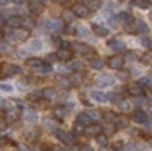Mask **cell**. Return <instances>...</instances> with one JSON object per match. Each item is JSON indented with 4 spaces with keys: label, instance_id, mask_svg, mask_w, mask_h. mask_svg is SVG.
Here are the masks:
<instances>
[{
    "label": "cell",
    "instance_id": "obj_13",
    "mask_svg": "<svg viewBox=\"0 0 152 151\" xmlns=\"http://www.w3.org/2000/svg\"><path fill=\"white\" fill-rule=\"evenodd\" d=\"M83 133H85L87 137H92V138H94L96 135L102 133V126H98V124H89V126H85Z\"/></svg>",
    "mask_w": 152,
    "mask_h": 151
},
{
    "label": "cell",
    "instance_id": "obj_48",
    "mask_svg": "<svg viewBox=\"0 0 152 151\" xmlns=\"http://www.w3.org/2000/svg\"><path fill=\"white\" fill-rule=\"evenodd\" d=\"M9 144V140L6 138V137H0V147H4V146H7Z\"/></svg>",
    "mask_w": 152,
    "mask_h": 151
},
{
    "label": "cell",
    "instance_id": "obj_51",
    "mask_svg": "<svg viewBox=\"0 0 152 151\" xmlns=\"http://www.w3.org/2000/svg\"><path fill=\"white\" fill-rule=\"evenodd\" d=\"M51 151H65V147H64V146H53Z\"/></svg>",
    "mask_w": 152,
    "mask_h": 151
},
{
    "label": "cell",
    "instance_id": "obj_9",
    "mask_svg": "<svg viewBox=\"0 0 152 151\" xmlns=\"http://www.w3.org/2000/svg\"><path fill=\"white\" fill-rule=\"evenodd\" d=\"M56 58L58 60H62V62H71L72 60V49H71V46H64V47H60L58 49V53H56Z\"/></svg>",
    "mask_w": 152,
    "mask_h": 151
},
{
    "label": "cell",
    "instance_id": "obj_58",
    "mask_svg": "<svg viewBox=\"0 0 152 151\" xmlns=\"http://www.w3.org/2000/svg\"><path fill=\"white\" fill-rule=\"evenodd\" d=\"M54 2H58V4H64V2H65V0H54Z\"/></svg>",
    "mask_w": 152,
    "mask_h": 151
},
{
    "label": "cell",
    "instance_id": "obj_26",
    "mask_svg": "<svg viewBox=\"0 0 152 151\" xmlns=\"http://www.w3.org/2000/svg\"><path fill=\"white\" fill-rule=\"evenodd\" d=\"M109 33H110V29H107L105 26H94V35L96 36H109Z\"/></svg>",
    "mask_w": 152,
    "mask_h": 151
},
{
    "label": "cell",
    "instance_id": "obj_4",
    "mask_svg": "<svg viewBox=\"0 0 152 151\" xmlns=\"http://www.w3.org/2000/svg\"><path fill=\"white\" fill-rule=\"evenodd\" d=\"M42 27H45L44 31H49L51 35H53V33L64 31V24H62L60 20H47V22H42Z\"/></svg>",
    "mask_w": 152,
    "mask_h": 151
},
{
    "label": "cell",
    "instance_id": "obj_53",
    "mask_svg": "<svg viewBox=\"0 0 152 151\" xmlns=\"http://www.w3.org/2000/svg\"><path fill=\"white\" fill-rule=\"evenodd\" d=\"M80 151H94V149H92L91 146H82V147H80Z\"/></svg>",
    "mask_w": 152,
    "mask_h": 151
},
{
    "label": "cell",
    "instance_id": "obj_20",
    "mask_svg": "<svg viewBox=\"0 0 152 151\" xmlns=\"http://www.w3.org/2000/svg\"><path fill=\"white\" fill-rule=\"evenodd\" d=\"M83 6L89 11H96V9L102 7V0H83Z\"/></svg>",
    "mask_w": 152,
    "mask_h": 151
},
{
    "label": "cell",
    "instance_id": "obj_7",
    "mask_svg": "<svg viewBox=\"0 0 152 151\" xmlns=\"http://www.w3.org/2000/svg\"><path fill=\"white\" fill-rule=\"evenodd\" d=\"M71 49L76 51L78 55H82V56H92L94 55V49L91 46H87V44H72Z\"/></svg>",
    "mask_w": 152,
    "mask_h": 151
},
{
    "label": "cell",
    "instance_id": "obj_19",
    "mask_svg": "<svg viewBox=\"0 0 152 151\" xmlns=\"http://www.w3.org/2000/svg\"><path fill=\"white\" fill-rule=\"evenodd\" d=\"M36 75H42V77H47V75H53V67L51 64H42V66H38L36 67Z\"/></svg>",
    "mask_w": 152,
    "mask_h": 151
},
{
    "label": "cell",
    "instance_id": "obj_57",
    "mask_svg": "<svg viewBox=\"0 0 152 151\" xmlns=\"http://www.w3.org/2000/svg\"><path fill=\"white\" fill-rule=\"evenodd\" d=\"M9 0H0V6H4V4H7Z\"/></svg>",
    "mask_w": 152,
    "mask_h": 151
},
{
    "label": "cell",
    "instance_id": "obj_8",
    "mask_svg": "<svg viewBox=\"0 0 152 151\" xmlns=\"http://www.w3.org/2000/svg\"><path fill=\"white\" fill-rule=\"evenodd\" d=\"M6 122H16L18 118H20L22 117V109L20 107H18V106H13V107H7V111H6Z\"/></svg>",
    "mask_w": 152,
    "mask_h": 151
},
{
    "label": "cell",
    "instance_id": "obj_52",
    "mask_svg": "<svg viewBox=\"0 0 152 151\" xmlns=\"http://www.w3.org/2000/svg\"><path fill=\"white\" fill-rule=\"evenodd\" d=\"M102 151H116L114 147H109V144L107 146H102Z\"/></svg>",
    "mask_w": 152,
    "mask_h": 151
},
{
    "label": "cell",
    "instance_id": "obj_45",
    "mask_svg": "<svg viewBox=\"0 0 152 151\" xmlns=\"http://www.w3.org/2000/svg\"><path fill=\"white\" fill-rule=\"evenodd\" d=\"M44 127H45V129H51V131H53V129H54V122H53L51 118H47V120L44 122Z\"/></svg>",
    "mask_w": 152,
    "mask_h": 151
},
{
    "label": "cell",
    "instance_id": "obj_38",
    "mask_svg": "<svg viewBox=\"0 0 152 151\" xmlns=\"http://www.w3.org/2000/svg\"><path fill=\"white\" fill-rule=\"evenodd\" d=\"M62 15H64V20H65V22H72V20H74V13H72V9H65Z\"/></svg>",
    "mask_w": 152,
    "mask_h": 151
},
{
    "label": "cell",
    "instance_id": "obj_47",
    "mask_svg": "<svg viewBox=\"0 0 152 151\" xmlns=\"http://www.w3.org/2000/svg\"><path fill=\"white\" fill-rule=\"evenodd\" d=\"M6 127H7V122H6L4 118H0V133H2V131H6Z\"/></svg>",
    "mask_w": 152,
    "mask_h": 151
},
{
    "label": "cell",
    "instance_id": "obj_62",
    "mask_svg": "<svg viewBox=\"0 0 152 151\" xmlns=\"http://www.w3.org/2000/svg\"><path fill=\"white\" fill-rule=\"evenodd\" d=\"M150 47H152V42H150Z\"/></svg>",
    "mask_w": 152,
    "mask_h": 151
},
{
    "label": "cell",
    "instance_id": "obj_22",
    "mask_svg": "<svg viewBox=\"0 0 152 151\" xmlns=\"http://www.w3.org/2000/svg\"><path fill=\"white\" fill-rule=\"evenodd\" d=\"M109 47L112 49V51H125V44L121 42V40H118V38H112L110 42H109Z\"/></svg>",
    "mask_w": 152,
    "mask_h": 151
},
{
    "label": "cell",
    "instance_id": "obj_29",
    "mask_svg": "<svg viewBox=\"0 0 152 151\" xmlns=\"http://www.w3.org/2000/svg\"><path fill=\"white\" fill-rule=\"evenodd\" d=\"M27 100L29 102H38V100H42V91H31L29 95H27Z\"/></svg>",
    "mask_w": 152,
    "mask_h": 151
},
{
    "label": "cell",
    "instance_id": "obj_25",
    "mask_svg": "<svg viewBox=\"0 0 152 151\" xmlns=\"http://www.w3.org/2000/svg\"><path fill=\"white\" fill-rule=\"evenodd\" d=\"M118 18H120L123 24H132V22H134V16H132L129 11H121V13L118 15Z\"/></svg>",
    "mask_w": 152,
    "mask_h": 151
},
{
    "label": "cell",
    "instance_id": "obj_23",
    "mask_svg": "<svg viewBox=\"0 0 152 151\" xmlns=\"http://www.w3.org/2000/svg\"><path fill=\"white\" fill-rule=\"evenodd\" d=\"M22 117H24V120H27V122H31V124H34V122L38 120L36 111H31V109H26V111L22 113Z\"/></svg>",
    "mask_w": 152,
    "mask_h": 151
},
{
    "label": "cell",
    "instance_id": "obj_24",
    "mask_svg": "<svg viewBox=\"0 0 152 151\" xmlns=\"http://www.w3.org/2000/svg\"><path fill=\"white\" fill-rule=\"evenodd\" d=\"M76 122H80V124H83V126L92 124V120H91V117H89V113H87V111H82L80 115H78V118H76Z\"/></svg>",
    "mask_w": 152,
    "mask_h": 151
},
{
    "label": "cell",
    "instance_id": "obj_1",
    "mask_svg": "<svg viewBox=\"0 0 152 151\" xmlns=\"http://www.w3.org/2000/svg\"><path fill=\"white\" fill-rule=\"evenodd\" d=\"M20 71H22L20 66H16V64H9V62L0 64V75H2V77H15V75H18Z\"/></svg>",
    "mask_w": 152,
    "mask_h": 151
},
{
    "label": "cell",
    "instance_id": "obj_41",
    "mask_svg": "<svg viewBox=\"0 0 152 151\" xmlns=\"http://www.w3.org/2000/svg\"><path fill=\"white\" fill-rule=\"evenodd\" d=\"M87 113H89V117H91V120H92V122H94V120H100V115H102L100 111L92 109V111H87Z\"/></svg>",
    "mask_w": 152,
    "mask_h": 151
},
{
    "label": "cell",
    "instance_id": "obj_50",
    "mask_svg": "<svg viewBox=\"0 0 152 151\" xmlns=\"http://www.w3.org/2000/svg\"><path fill=\"white\" fill-rule=\"evenodd\" d=\"M141 44L143 46H150V40L147 38V36H141Z\"/></svg>",
    "mask_w": 152,
    "mask_h": 151
},
{
    "label": "cell",
    "instance_id": "obj_43",
    "mask_svg": "<svg viewBox=\"0 0 152 151\" xmlns=\"http://www.w3.org/2000/svg\"><path fill=\"white\" fill-rule=\"evenodd\" d=\"M105 98L109 102H118L120 100V95H118V93H109V95H105Z\"/></svg>",
    "mask_w": 152,
    "mask_h": 151
},
{
    "label": "cell",
    "instance_id": "obj_6",
    "mask_svg": "<svg viewBox=\"0 0 152 151\" xmlns=\"http://www.w3.org/2000/svg\"><path fill=\"white\" fill-rule=\"evenodd\" d=\"M45 11V4L40 2V0H29V13L33 16H38V15H42Z\"/></svg>",
    "mask_w": 152,
    "mask_h": 151
},
{
    "label": "cell",
    "instance_id": "obj_30",
    "mask_svg": "<svg viewBox=\"0 0 152 151\" xmlns=\"http://www.w3.org/2000/svg\"><path fill=\"white\" fill-rule=\"evenodd\" d=\"M76 35H80L82 38H87V36H91V31L87 26H80V27H76Z\"/></svg>",
    "mask_w": 152,
    "mask_h": 151
},
{
    "label": "cell",
    "instance_id": "obj_54",
    "mask_svg": "<svg viewBox=\"0 0 152 151\" xmlns=\"http://www.w3.org/2000/svg\"><path fill=\"white\" fill-rule=\"evenodd\" d=\"M11 4H24V0H9Z\"/></svg>",
    "mask_w": 152,
    "mask_h": 151
},
{
    "label": "cell",
    "instance_id": "obj_34",
    "mask_svg": "<svg viewBox=\"0 0 152 151\" xmlns=\"http://www.w3.org/2000/svg\"><path fill=\"white\" fill-rule=\"evenodd\" d=\"M140 9H150V6H152V0H136L134 2Z\"/></svg>",
    "mask_w": 152,
    "mask_h": 151
},
{
    "label": "cell",
    "instance_id": "obj_16",
    "mask_svg": "<svg viewBox=\"0 0 152 151\" xmlns=\"http://www.w3.org/2000/svg\"><path fill=\"white\" fill-rule=\"evenodd\" d=\"M69 82H71V86H80V84L83 82V73H82V71H74V73H71Z\"/></svg>",
    "mask_w": 152,
    "mask_h": 151
},
{
    "label": "cell",
    "instance_id": "obj_28",
    "mask_svg": "<svg viewBox=\"0 0 152 151\" xmlns=\"http://www.w3.org/2000/svg\"><path fill=\"white\" fill-rule=\"evenodd\" d=\"M54 95H56V89H54V87H45V89L42 91V98H45V100L54 98Z\"/></svg>",
    "mask_w": 152,
    "mask_h": 151
},
{
    "label": "cell",
    "instance_id": "obj_31",
    "mask_svg": "<svg viewBox=\"0 0 152 151\" xmlns=\"http://www.w3.org/2000/svg\"><path fill=\"white\" fill-rule=\"evenodd\" d=\"M114 122H116V127H120V129L129 127V118H127V117H118Z\"/></svg>",
    "mask_w": 152,
    "mask_h": 151
},
{
    "label": "cell",
    "instance_id": "obj_55",
    "mask_svg": "<svg viewBox=\"0 0 152 151\" xmlns=\"http://www.w3.org/2000/svg\"><path fill=\"white\" fill-rule=\"evenodd\" d=\"M18 151H31V149H29L27 146H22V147H20V149H18Z\"/></svg>",
    "mask_w": 152,
    "mask_h": 151
},
{
    "label": "cell",
    "instance_id": "obj_11",
    "mask_svg": "<svg viewBox=\"0 0 152 151\" xmlns=\"http://www.w3.org/2000/svg\"><path fill=\"white\" fill-rule=\"evenodd\" d=\"M96 84L100 87H110L114 84V77L112 75H100V77L96 78Z\"/></svg>",
    "mask_w": 152,
    "mask_h": 151
},
{
    "label": "cell",
    "instance_id": "obj_32",
    "mask_svg": "<svg viewBox=\"0 0 152 151\" xmlns=\"http://www.w3.org/2000/svg\"><path fill=\"white\" fill-rule=\"evenodd\" d=\"M94 138H96V144H98L100 147H102V146H107V144H109V138H107V135H105V133H100V135H96Z\"/></svg>",
    "mask_w": 152,
    "mask_h": 151
},
{
    "label": "cell",
    "instance_id": "obj_59",
    "mask_svg": "<svg viewBox=\"0 0 152 151\" xmlns=\"http://www.w3.org/2000/svg\"><path fill=\"white\" fill-rule=\"evenodd\" d=\"M2 36H4V35H2V31H0V40H2Z\"/></svg>",
    "mask_w": 152,
    "mask_h": 151
},
{
    "label": "cell",
    "instance_id": "obj_56",
    "mask_svg": "<svg viewBox=\"0 0 152 151\" xmlns=\"http://www.w3.org/2000/svg\"><path fill=\"white\" fill-rule=\"evenodd\" d=\"M2 26H6V20H4L2 16H0V27H2Z\"/></svg>",
    "mask_w": 152,
    "mask_h": 151
},
{
    "label": "cell",
    "instance_id": "obj_12",
    "mask_svg": "<svg viewBox=\"0 0 152 151\" xmlns=\"http://www.w3.org/2000/svg\"><path fill=\"white\" fill-rule=\"evenodd\" d=\"M67 106H54L53 107V117L56 118V120H64L65 117H67Z\"/></svg>",
    "mask_w": 152,
    "mask_h": 151
},
{
    "label": "cell",
    "instance_id": "obj_15",
    "mask_svg": "<svg viewBox=\"0 0 152 151\" xmlns=\"http://www.w3.org/2000/svg\"><path fill=\"white\" fill-rule=\"evenodd\" d=\"M132 118H134V122H138V124H145L148 120V115H147L143 109H136L134 115H132Z\"/></svg>",
    "mask_w": 152,
    "mask_h": 151
},
{
    "label": "cell",
    "instance_id": "obj_5",
    "mask_svg": "<svg viewBox=\"0 0 152 151\" xmlns=\"http://www.w3.org/2000/svg\"><path fill=\"white\" fill-rule=\"evenodd\" d=\"M105 64H107L110 69H123V66H125V58H123L121 55H112Z\"/></svg>",
    "mask_w": 152,
    "mask_h": 151
},
{
    "label": "cell",
    "instance_id": "obj_44",
    "mask_svg": "<svg viewBox=\"0 0 152 151\" xmlns=\"http://www.w3.org/2000/svg\"><path fill=\"white\" fill-rule=\"evenodd\" d=\"M140 84H141V86H147L148 89H152V78H141Z\"/></svg>",
    "mask_w": 152,
    "mask_h": 151
},
{
    "label": "cell",
    "instance_id": "obj_14",
    "mask_svg": "<svg viewBox=\"0 0 152 151\" xmlns=\"http://www.w3.org/2000/svg\"><path fill=\"white\" fill-rule=\"evenodd\" d=\"M72 13H74V16H80V18H87L89 16V9L83 6V4H76V6H72Z\"/></svg>",
    "mask_w": 152,
    "mask_h": 151
},
{
    "label": "cell",
    "instance_id": "obj_61",
    "mask_svg": "<svg viewBox=\"0 0 152 151\" xmlns=\"http://www.w3.org/2000/svg\"><path fill=\"white\" fill-rule=\"evenodd\" d=\"M150 104H152V98H150Z\"/></svg>",
    "mask_w": 152,
    "mask_h": 151
},
{
    "label": "cell",
    "instance_id": "obj_10",
    "mask_svg": "<svg viewBox=\"0 0 152 151\" xmlns=\"http://www.w3.org/2000/svg\"><path fill=\"white\" fill-rule=\"evenodd\" d=\"M6 27H9V29H18V27H22V16H18V15L9 16L7 20H6Z\"/></svg>",
    "mask_w": 152,
    "mask_h": 151
},
{
    "label": "cell",
    "instance_id": "obj_46",
    "mask_svg": "<svg viewBox=\"0 0 152 151\" xmlns=\"http://www.w3.org/2000/svg\"><path fill=\"white\" fill-rule=\"evenodd\" d=\"M0 89L6 91V93H11V91H13V86H11V84H2V86H0Z\"/></svg>",
    "mask_w": 152,
    "mask_h": 151
},
{
    "label": "cell",
    "instance_id": "obj_2",
    "mask_svg": "<svg viewBox=\"0 0 152 151\" xmlns=\"http://www.w3.org/2000/svg\"><path fill=\"white\" fill-rule=\"evenodd\" d=\"M54 137L58 138L60 142L67 144V146L74 144V135L71 133V131H65V129H54Z\"/></svg>",
    "mask_w": 152,
    "mask_h": 151
},
{
    "label": "cell",
    "instance_id": "obj_42",
    "mask_svg": "<svg viewBox=\"0 0 152 151\" xmlns=\"http://www.w3.org/2000/svg\"><path fill=\"white\" fill-rule=\"evenodd\" d=\"M145 102H147V97H143V95H138V97L134 98V104H136L138 107H141V106H143Z\"/></svg>",
    "mask_w": 152,
    "mask_h": 151
},
{
    "label": "cell",
    "instance_id": "obj_37",
    "mask_svg": "<svg viewBox=\"0 0 152 151\" xmlns=\"http://www.w3.org/2000/svg\"><path fill=\"white\" fill-rule=\"evenodd\" d=\"M56 84L62 86L64 89H69V87H71V82H69V78H65V77H60L58 80H56Z\"/></svg>",
    "mask_w": 152,
    "mask_h": 151
},
{
    "label": "cell",
    "instance_id": "obj_40",
    "mask_svg": "<svg viewBox=\"0 0 152 151\" xmlns=\"http://www.w3.org/2000/svg\"><path fill=\"white\" fill-rule=\"evenodd\" d=\"M114 129H116V126H114V124H107V126H103V127H102V131H103L105 135H110V133H114Z\"/></svg>",
    "mask_w": 152,
    "mask_h": 151
},
{
    "label": "cell",
    "instance_id": "obj_27",
    "mask_svg": "<svg viewBox=\"0 0 152 151\" xmlns=\"http://www.w3.org/2000/svg\"><path fill=\"white\" fill-rule=\"evenodd\" d=\"M91 67L92 69H103L105 67V62L102 58H98V56H94V58H91Z\"/></svg>",
    "mask_w": 152,
    "mask_h": 151
},
{
    "label": "cell",
    "instance_id": "obj_39",
    "mask_svg": "<svg viewBox=\"0 0 152 151\" xmlns=\"http://www.w3.org/2000/svg\"><path fill=\"white\" fill-rule=\"evenodd\" d=\"M42 46H44V44H42V40H33V42L29 44V49H31V51H40V49H42Z\"/></svg>",
    "mask_w": 152,
    "mask_h": 151
},
{
    "label": "cell",
    "instance_id": "obj_3",
    "mask_svg": "<svg viewBox=\"0 0 152 151\" xmlns=\"http://www.w3.org/2000/svg\"><path fill=\"white\" fill-rule=\"evenodd\" d=\"M9 38L13 42H24L29 38V31L27 29H22V27H18V29H11V35H9Z\"/></svg>",
    "mask_w": 152,
    "mask_h": 151
},
{
    "label": "cell",
    "instance_id": "obj_36",
    "mask_svg": "<svg viewBox=\"0 0 152 151\" xmlns=\"http://www.w3.org/2000/svg\"><path fill=\"white\" fill-rule=\"evenodd\" d=\"M116 104L120 106V109H121V111H125V113H127V111H130V102H129V100H121V98H120Z\"/></svg>",
    "mask_w": 152,
    "mask_h": 151
},
{
    "label": "cell",
    "instance_id": "obj_18",
    "mask_svg": "<svg viewBox=\"0 0 152 151\" xmlns=\"http://www.w3.org/2000/svg\"><path fill=\"white\" fill-rule=\"evenodd\" d=\"M89 98H91L92 102H98V104L107 102V98H105V95H103L102 91H91V93H89Z\"/></svg>",
    "mask_w": 152,
    "mask_h": 151
},
{
    "label": "cell",
    "instance_id": "obj_49",
    "mask_svg": "<svg viewBox=\"0 0 152 151\" xmlns=\"http://www.w3.org/2000/svg\"><path fill=\"white\" fill-rule=\"evenodd\" d=\"M120 78H121V80L129 78V71H121V73H120Z\"/></svg>",
    "mask_w": 152,
    "mask_h": 151
},
{
    "label": "cell",
    "instance_id": "obj_35",
    "mask_svg": "<svg viewBox=\"0 0 152 151\" xmlns=\"http://www.w3.org/2000/svg\"><path fill=\"white\" fill-rule=\"evenodd\" d=\"M83 129H85V126H83V124L74 122V126H72V135H74V137H76V135H82V133H83Z\"/></svg>",
    "mask_w": 152,
    "mask_h": 151
},
{
    "label": "cell",
    "instance_id": "obj_33",
    "mask_svg": "<svg viewBox=\"0 0 152 151\" xmlns=\"http://www.w3.org/2000/svg\"><path fill=\"white\" fill-rule=\"evenodd\" d=\"M29 67H38V66H42L44 64V60L42 58H36V56H33V58H27V62H26Z\"/></svg>",
    "mask_w": 152,
    "mask_h": 151
},
{
    "label": "cell",
    "instance_id": "obj_17",
    "mask_svg": "<svg viewBox=\"0 0 152 151\" xmlns=\"http://www.w3.org/2000/svg\"><path fill=\"white\" fill-rule=\"evenodd\" d=\"M134 26H132V29H134V33H141V35H145L147 31H148V26L143 22V20H134L132 22Z\"/></svg>",
    "mask_w": 152,
    "mask_h": 151
},
{
    "label": "cell",
    "instance_id": "obj_60",
    "mask_svg": "<svg viewBox=\"0 0 152 151\" xmlns=\"http://www.w3.org/2000/svg\"><path fill=\"white\" fill-rule=\"evenodd\" d=\"M150 18H152V11H150Z\"/></svg>",
    "mask_w": 152,
    "mask_h": 151
},
{
    "label": "cell",
    "instance_id": "obj_21",
    "mask_svg": "<svg viewBox=\"0 0 152 151\" xmlns=\"http://www.w3.org/2000/svg\"><path fill=\"white\" fill-rule=\"evenodd\" d=\"M129 93H130L132 97L143 95V86H141L140 82H136V84H130V86H129Z\"/></svg>",
    "mask_w": 152,
    "mask_h": 151
}]
</instances>
